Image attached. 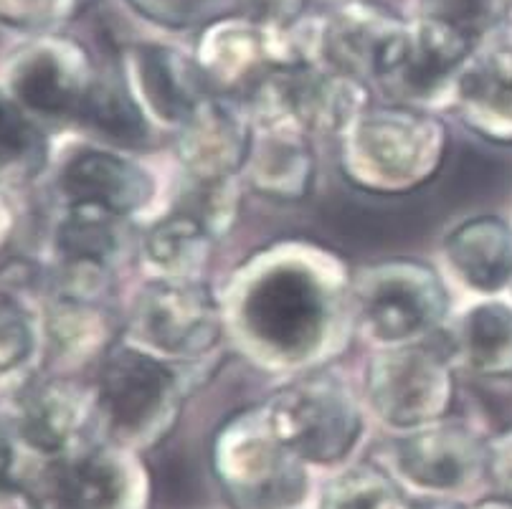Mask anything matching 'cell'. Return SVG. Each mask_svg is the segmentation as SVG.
Instances as JSON below:
<instances>
[{"mask_svg":"<svg viewBox=\"0 0 512 509\" xmlns=\"http://www.w3.org/2000/svg\"><path fill=\"white\" fill-rule=\"evenodd\" d=\"M269 423L292 454L302 461L335 464L360 439L358 401L348 385L333 375L295 380L269 398Z\"/></svg>","mask_w":512,"mask_h":509,"instance_id":"cell-5","label":"cell"},{"mask_svg":"<svg viewBox=\"0 0 512 509\" xmlns=\"http://www.w3.org/2000/svg\"><path fill=\"white\" fill-rule=\"evenodd\" d=\"M300 456L274 434L267 408L231 416L213 441L218 484L236 509H282L305 494Z\"/></svg>","mask_w":512,"mask_h":509,"instance_id":"cell-3","label":"cell"},{"mask_svg":"<svg viewBox=\"0 0 512 509\" xmlns=\"http://www.w3.org/2000/svg\"><path fill=\"white\" fill-rule=\"evenodd\" d=\"M246 104L213 94L196 109L178 137V158L196 183H224L244 168L251 147Z\"/></svg>","mask_w":512,"mask_h":509,"instance_id":"cell-12","label":"cell"},{"mask_svg":"<svg viewBox=\"0 0 512 509\" xmlns=\"http://www.w3.org/2000/svg\"><path fill=\"white\" fill-rule=\"evenodd\" d=\"M41 160V132L13 94H0V175H31Z\"/></svg>","mask_w":512,"mask_h":509,"instance_id":"cell-26","label":"cell"},{"mask_svg":"<svg viewBox=\"0 0 512 509\" xmlns=\"http://www.w3.org/2000/svg\"><path fill=\"white\" fill-rule=\"evenodd\" d=\"M135 469L117 451L82 449L51 459L36 482L33 509H130Z\"/></svg>","mask_w":512,"mask_h":509,"instance_id":"cell-11","label":"cell"},{"mask_svg":"<svg viewBox=\"0 0 512 509\" xmlns=\"http://www.w3.org/2000/svg\"><path fill=\"white\" fill-rule=\"evenodd\" d=\"M360 322L376 340L406 342L434 330L447 315V289L416 261L368 266L350 287Z\"/></svg>","mask_w":512,"mask_h":509,"instance_id":"cell-6","label":"cell"},{"mask_svg":"<svg viewBox=\"0 0 512 509\" xmlns=\"http://www.w3.org/2000/svg\"><path fill=\"white\" fill-rule=\"evenodd\" d=\"M132 69L142 102L170 125L183 127L213 97L201 64L168 46H140L132 56Z\"/></svg>","mask_w":512,"mask_h":509,"instance_id":"cell-18","label":"cell"},{"mask_svg":"<svg viewBox=\"0 0 512 509\" xmlns=\"http://www.w3.org/2000/svg\"><path fill=\"white\" fill-rule=\"evenodd\" d=\"M251 3H254V11L259 13L262 21L282 28L295 23L307 6V0H251Z\"/></svg>","mask_w":512,"mask_h":509,"instance_id":"cell-32","label":"cell"},{"mask_svg":"<svg viewBox=\"0 0 512 509\" xmlns=\"http://www.w3.org/2000/svg\"><path fill=\"white\" fill-rule=\"evenodd\" d=\"M97 411L122 444H153L173 426L180 385L160 358L135 347L109 350L99 368Z\"/></svg>","mask_w":512,"mask_h":509,"instance_id":"cell-4","label":"cell"},{"mask_svg":"<svg viewBox=\"0 0 512 509\" xmlns=\"http://www.w3.org/2000/svg\"><path fill=\"white\" fill-rule=\"evenodd\" d=\"M97 411V398L66 378L36 383L18 398L16 431L31 449L59 459L82 451L84 431Z\"/></svg>","mask_w":512,"mask_h":509,"instance_id":"cell-14","label":"cell"},{"mask_svg":"<svg viewBox=\"0 0 512 509\" xmlns=\"http://www.w3.org/2000/svg\"><path fill=\"white\" fill-rule=\"evenodd\" d=\"M393 454L409 482L436 492L469 487L487 472V444L462 426L421 428L398 441Z\"/></svg>","mask_w":512,"mask_h":509,"instance_id":"cell-15","label":"cell"},{"mask_svg":"<svg viewBox=\"0 0 512 509\" xmlns=\"http://www.w3.org/2000/svg\"><path fill=\"white\" fill-rule=\"evenodd\" d=\"M404 23L383 8L350 6L335 16L325 36L327 59L335 71L358 82L376 79L378 64Z\"/></svg>","mask_w":512,"mask_h":509,"instance_id":"cell-20","label":"cell"},{"mask_svg":"<svg viewBox=\"0 0 512 509\" xmlns=\"http://www.w3.org/2000/svg\"><path fill=\"white\" fill-rule=\"evenodd\" d=\"M320 509H404V502L381 469L358 464L330 482Z\"/></svg>","mask_w":512,"mask_h":509,"instance_id":"cell-27","label":"cell"},{"mask_svg":"<svg viewBox=\"0 0 512 509\" xmlns=\"http://www.w3.org/2000/svg\"><path fill=\"white\" fill-rule=\"evenodd\" d=\"M302 127L292 120H259L251 135L246 173L256 193L279 201H300L310 193L315 158Z\"/></svg>","mask_w":512,"mask_h":509,"instance_id":"cell-17","label":"cell"},{"mask_svg":"<svg viewBox=\"0 0 512 509\" xmlns=\"http://www.w3.org/2000/svg\"><path fill=\"white\" fill-rule=\"evenodd\" d=\"M102 337H109V320L99 302L56 297L49 320V340L56 355L84 360L94 350H102Z\"/></svg>","mask_w":512,"mask_h":509,"instance_id":"cell-25","label":"cell"},{"mask_svg":"<svg viewBox=\"0 0 512 509\" xmlns=\"http://www.w3.org/2000/svg\"><path fill=\"white\" fill-rule=\"evenodd\" d=\"M512 0H421L426 18L452 23L480 36L495 26Z\"/></svg>","mask_w":512,"mask_h":509,"instance_id":"cell-28","label":"cell"},{"mask_svg":"<svg viewBox=\"0 0 512 509\" xmlns=\"http://www.w3.org/2000/svg\"><path fill=\"white\" fill-rule=\"evenodd\" d=\"M477 46L480 36L424 16L414 31L404 26L393 36L378 64L376 82L398 102L429 99L452 74H459Z\"/></svg>","mask_w":512,"mask_h":509,"instance_id":"cell-9","label":"cell"},{"mask_svg":"<svg viewBox=\"0 0 512 509\" xmlns=\"http://www.w3.org/2000/svg\"><path fill=\"white\" fill-rule=\"evenodd\" d=\"M340 271L302 246H279L246 264L231 294V320L246 350L277 365L317 358L333 340Z\"/></svg>","mask_w":512,"mask_h":509,"instance_id":"cell-1","label":"cell"},{"mask_svg":"<svg viewBox=\"0 0 512 509\" xmlns=\"http://www.w3.org/2000/svg\"><path fill=\"white\" fill-rule=\"evenodd\" d=\"M132 330L170 358H203L221 340V307L191 279L150 282L132 304Z\"/></svg>","mask_w":512,"mask_h":509,"instance_id":"cell-8","label":"cell"},{"mask_svg":"<svg viewBox=\"0 0 512 509\" xmlns=\"http://www.w3.org/2000/svg\"><path fill=\"white\" fill-rule=\"evenodd\" d=\"M69 0H0V21L11 26H46L66 16Z\"/></svg>","mask_w":512,"mask_h":509,"instance_id":"cell-30","label":"cell"},{"mask_svg":"<svg viewBox=\"0 0 512 509\" xmlns=\"http://www.w3.org/2000/svg\"><path fill=\"white\" fill-rule=\"evenodd\" d=\"M13 466V444L8 431L0 423V484H11L8 482V474H11Z\"/></svg>","mask_w":512,"mask_h":509,"instance_id":"cell-34","label":"cell"},{"mask_svg":"<svg viewBox=\"0 0 512 509\" xmlns=\"http://www.w3.org/2000/svg\"><path fill=\"white\" fill-rule=\"evenodd\" d=\"M365 390L373 411L383 421L396 428H419L442 421L452 411L457 383L442 352L406 345L371 360Z\"/></svg>","mask_w":512,"mask_h":509,"instance_id":"cell-7","label":"cell"},{"mask_svg":"<svg viewBox=\"0 0 512 509\" xmlns=\"http://www.w3.org/2000/svg\"><path fill=\"white\" fill-rule=\"evenodd\" d=\"M447 259L467 287L482 294L512 284V226L497 216H477L449 233Z\"/></svg>","mask_w":512,"mask_h":509,"instance_id":"cell-19","label":"cell"},{"mask_svg":"<svg viewBox=\"0 0 512 509\" xmlns=\"http://www.w3.org/2000/svg\"><path fill=\"white\" fill-rule=\"evenodd\" d=\"M487 472L495 479L500 494L512 497V428L487 444Z\"/></svg>","mask_w":512,"mask_h":509,"instance_id":"cell-31","label":"cell"},{"mask_svg":"<svg viewBox=\"0 0 512 509\" xmlns=\"http://www.w3.org/2000/svg\"><path fill=\"white\" fill-rule=\"evenodd\" d=\"M33 350V330L21 302L0 292V375L13 373Z\"/></svg>","mask_w":512,"mask_h":509,"instance_id":"cell-29","label":"cell"},{"mask_svg":"<svg viewBox=\"0 0 512 509\" xmlns=\"http://www.w3.org/2000/svg\"><path fill=\"white\" fill-rule=\"evenodd\" d=\"M13 231H16V216H13L11 203L0 195V254L6 251L8 244H11Z\"/></svg>","mask_w":512,"mask_h":509,"instance_id":"cell-33","label":"cell"},{"mask_svg":"<svg viewBox=\"0 0 512 509\" xmlns=\"http://www.w3.org/2000/svg\"><path fill=\"white\" fill-rule=\"evenodd\" d=\"M457 107L485 140L512 145V33L477 46L457 74Z\"/></svg>","mask_w":512,"mask_h":509,"instance_id":"cell-16","label":"cell"},{"mask_svg":"<svg viewBox=\"0 0 512 509\" xmlns=\"http://www.w3.org/2000/svg\"><path fill=\"white\" fill-rule=\"evenodd\" d=\"M120 216L97 208H66L56 226L59 264L102 266L109 269L120 251Z\"/></svg>","mask_w":512,"mask_h":509,"instance_id":"cell-22","label":"cell"},{"mask_svg":"<svg viewBox=\"0 0 512 509\" xmlns=\"http://www.w3.org/2000/svg\"><path fill=\"white\" fill-rule=\"evenodd\" d=\"M56 193L64 208H97L125 218L150 201L153 178L115 152L79 150L61 165Z\"/></svg>","mask_w":512,"mask_h":509,"instance_id":"cell-13","label":"cell"},{"mask_svg":"<svg viewBox=\"0 0 512 509\" xmlns=\"http://www.w3.org/2000/svg\"><path fill=\"white\" fill-rule=\"evenodd\" d=\"M0 509H33L31 497H23L13 484H0Z\"/></svg>","mask_w":512,"mask_h":509,"instance_id":"cell-35","label":"cell"},{"mask_svg":"<svg viewBox=\"0 0 512 509\" xmlns=\"http://www.w3.org/2000/svg\"><path fill=\"white\" fill-rule=\"evenodd\" d=\"M213 236L198 218L186 211H175L148 233L145 251L158 269L170 271L178 279H188L193 269L206 259Z\"/></svg>","mask_w":512,"mask_h":509,"instance_id":"cell-24","label":"cell"},{"mask_svg":"<svg viewBox=\"0 0 512 509\" xmlns=\"http://www.w3.org/2000/svg\"><path fill=\"white\" fill-rule=\"evenodd\" d=\"M97 79L82 49L51 38L21 51L11 69V92L26 112L79 120Z\"/></svg>","mask_w":512,"mask_h":509,"instance_id":"cell-10","label":"cell"},{"mask_svg":"<svg viewBox=\"0 0 512 509\" xmlns=\"http://www.w3.org/2000/svg\"><path fill=\"white\" fill-rule=\"evenodd\" d=\"M457 352L472 373L512 380V309L500 302L469 309L459 322Z\"/></svg>","mask_w":512,"mask_h":509,"instance_id":"cell-21","label":"cell"},{"mask_svg":"<svg viewBox=\"0 0 512 509\" xmlns=\"http://www.w3.org/2000/svg\"><path fill=\"white\" fill-rule=\"evenodd\" d=\"M411 509H462V507L452 502H421V504H414Z\"/></svg>","mask_w":512,"mask_h":509,"instance_id":"cell-36","label":"cell"},{"mask_svg":"<svg viewBox=\"0 0 512 509\" xmlns=\"http://www.w3.org/2000/svg\"><path fill=\"white\" fill-rule=\"evenodd\" d=\"M343 170L371 193H409L442 168L447 132L409 107H365L345 127Z\"/></svg>","mask_w":512,"mask_h":509,"instance_id":"cell-2","label":"cell"},{"mask_svg":"<svg viewBox=\"0 0 512 509\" xmlns=\"http://www.w3.org/2000/svg\"><path fill=\"white\" fill-rule=\"evenodd\" d=\"M77 122L115 145H137L148 137V122L140 102L109 79L94 82Z\"/></svg>","mask_w":512,"mask_h":509,"instance_id":"cell-23","label":"cell"}]
</instances>
